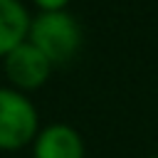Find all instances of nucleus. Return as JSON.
<instances>
[{
  "instance_id": "3",
  "label": "nucleus",
  "mask_w": 158,
  "mask_h": 158,
  "mask_svg": "<svg viewBox=\"0 0 158 158\" xmlns=\"http://www.w3.org/2000/svg\"><path fill=\"white\" fill-rule=\"evenodd\" d=\"M2 67H5V77L17 91H35L49 79L54 64L30 40H25L2 57Z\"/></svg>"
},
{
  "instance_id": "5",
  "label": "nucleus",
  "mask_w": 158,
  "mask_h": 158,
  "mask_svg": "<svg viewBox=\"0 0 158 158\" xmlns=\"http://www.w3.org/2000/svg\"><path fill=\"white\" fill-rule=\"evenodd\" d=\"M30 15L20 0H0V57L27 40Z\"/></svg>"
},
{
  "instance_id": "1",
  "label": "nucleus",
  "mask_w": 158,
  "mask_h": 158,
  "mask_svg": "<svg viewBox=\"0 0 158 158\" xmlns=\"http://www.w3.org/2000/svg\"><path fill=\"white\" fill-rule=\"evenodd\" d=\"M27 40L52 62V64H64L69 62L79 47H81V25L77 22L74 15L67 10H54V12H40L30 22Z\"/></svg>"
},
{
  "instance_id": "2",
  "label": "nucleus",
  "mask_w": 158,
  "mask_h": 158,
  "mask_svg": "<svg viewBox=\"0 0 158 158\" xmlns=\"http://www.w3.org/2000/svg\"><path fill=\"white\" fill-rule=\"evenodd\" d=\"M40 133V116L25 91L0 86V151H20Z\"/></svg>"
},
{
  "instance_id": "7",
  "label": "nucleus",
  "mask_w": 158,
  "mask_h": 158,
  "mask_svg": "<svg viewBox=\"0 0 158 158\" xmlns=\"http://www.w3.org/2000/svg\"><path fill=\"white\" fill-rule=\"evenodd\" d=\"M151 158H158V156H151Z\"/></svg>"
},
{
  "instance_id": "4",
  "label": "nucleus",
  "mask_w": 158,
  "mask_h": 158,
  "mask_svg": "<svg viewBox=\"0 0 158 158\" xmlns=\"http://www.w3.org/2000/svg\"><path fill=\"white\" fill-rule=\"evenodd\" d=\"M32 158H84V141L69 123H49L35 136Z\"/></svg>"
},
{
  "instance_id": "6",
  "label": "nucleus",
  "mask_w": 158,
  "mask_h": 158,
  "mask_svg": "<svg viewBox=\"0 0 158 158\" xmlns=\"http://www.w3.org/2000/svg\"><path fill=\"white\" fill-rule=\"evenodd\" d=\"M37 7H40V12H54V10H64L67 5H69V0H32Z\"/></svg>"
}]
</instances>
